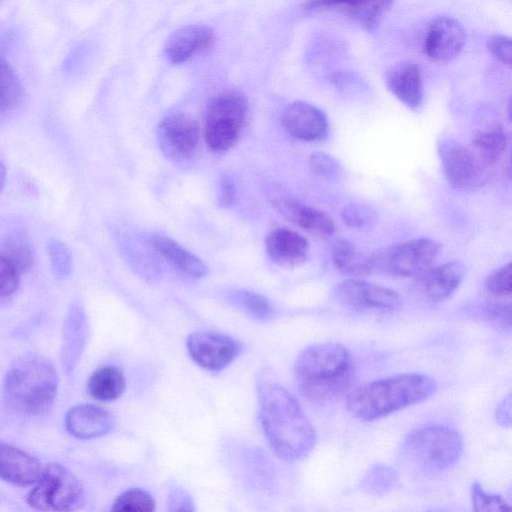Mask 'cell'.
<instances>
[{
	"mask_svg": "<svg viewBox=\"0 0 512 512\" xmlns=\"http://www.w3.org/2000/svg\"><path fill=\"white\" fill-rule=\"evenodd\" d=\"M281 123L288 134L302 141L321 140L329 130L326 115L319 108L303 101H295L286 106Z\"/></svg>",
	"mask_w": 512,
	"mask_h": 512,
	"instance_id": "9a60e30c",
	"label": "cell"
},
{
	"mask_svg": "<svg viewBox=\"0 0 512 512\" xmlns=\"http://www.w3.org/2000/svg\"><path fill=\"white\" fill-rule=\"evenodd\" d=\"M388 90L406 107L416 109L423 98L422 76L419 66L412 61H402L385 73Z\"/></svg>",
	"mask_w": 512,
	"mask_h": 512,
	"instance_id": "ac0fdd59",
	"label": "cell"
},
{
	"mask_svg": "<svg viewBox=\"0 0 512 512\" xmlns=\"http://www.w3.org/2000/svg\"><path fill=\"white\" fill-rule=\"evenodd\" d=\"M438 154L446 178L455 189L476 188L486 181L489 169L478 160L469 147L446 138L439 141Z\"/></svg>",
	"mask_w": 512,
	"mask_h": 512,
	"instance_id": "9c48e42d",
	"label": "cell"
},
{
	"mask_svg": "<svg viewBox=\"0 0 512 512\" xmlns=\"http://www.w3.org/2000/svg\"><path fill=\"white\" fill-rule=\"evenodd\" d=\"M436 389V381L427 374H397L353 389L347 395L346 408L360 421H373L425 401Z\"/></svg>",
	"mask_w": 512,
	"mask_h": 512,
	"instance_id": "3957f363",
	"label": "cell"
},
{
	"mask_svg": "<svg viewBox=\"0 0 512 512\" xmlns=\"http://www.w3.org/2000/svg\"><path fill=\"white\" fill-rule=\"evenodd\" d=\"M274 204L288 220L310 233L318 236L334 233L335 226L330 216L316 208L291 198H280Z\"/></svg>",
	"mask_w": 512,
	"mask_h": 512,
	"instance_id": "7402d4cb",
	"label": "cell"
},
{
	"mask_svg": "<svg viewBox=\"0 0 512 512\" xmlns=\"http://www.w3.org/2000/svg\"><path fill=\"white\" fill-rule=\"evenodd\" d=\"M66 430L78 439H93L104 436L113 426L112 415L105 409L80 404L70 408L64 418Z\"/></svg>",
	"mask_w": 512,
	"mask_h": 512,
	"instance_id": "e0dca14e",
	"label": "cell"
},
{
	"mask_svg": "<svg viewBox=\"0 0 512 512\" xmlns=\"http://www.w3.org/2000/svg\"><path fill=\"white\" fill-rule=\"evenodd\" d=\"M23 89L11 65L0 57V114L16 107L21 101Z\"/></svg>",
	"mask_w": 512,
	"mask_h": 512,
	"instance_id": "f1b7e54d",
	"label": "cell"
},
{
	"mask_svg": "<svg viewBox=\"0 0 512 512\" xmlns=\"http://www.w3.org/2000/svg\"><path fill=\"white\" fill-rule=\"evenodd\" d=\"M506 145V134L502 126L496 123L477 131L469 148L478 160L490 169L503 154Z\"/></svg>",
	"mask_w": 512,
	"mask_h": 512,
	"instance_id": "d4e9b609",
	"label": "cell"
},
{
	"mask_svg": "<svg viewBox=\"0 0 512 512\" xmlns=\"http://www.w3.org/2000/svg\"><path fill=\"white\" fill-rule=\"evenodd\" d=\"M169 510L189 511L194 510L190 496L183 489H173L168 496Z\"/></svg>",
	"mask_w": 512,
	"mask_h": 512,
	"instance_id": "ab89813d",
	"label": "cell"
},
{
	"mask_svg": "<svg viewBox=\"0 0 512 512\" xmlns=\"http://www.w3.org/2000/svg\"><path fill=\"white\" fill-rule=\"evenodd\" d=\"M58 384L57 371L49 360L27 357L8 370L3 384L5 401L19 414L39 415L53 404Z\"/></svg>",
	"mask_w": 512,
	"mask_h": 512,
	"instance_id": "277c9868",
	"label": "cell"
},
{
	"mask_svg": "<svg viewBox=\"0 0 512 512\" xmlns=\"http://www.w3.org/2000/svg\"><path fill=\"white\" fill-rule=\"evenodd\" d=\"M309 167L313 174L331 178L338 174L340 163L333 156L324 152H315L310 155Z\"/></svg>",
	"mask_w": 512,
	"mask_h": 512,
	"instance_id": "74e56055",
	"label": "cell"
},
{
	"mask_svg": "<svg viewBox=\"0 0 512 512\" xmlns=\"http://www.w3.org/2000/svg\"><path fill=\"white\" fill-rule=\"evenodd\" d=\"M86 338V320L79 304L71 305L67 312L62 337L61 361L66 373L73 370L82 352Z\"/></svg>",
	"mask_w": 512,
	"mask_h": 512,
	"instance_id": "603a6c76",
	"label": "cell"
},
{
	"mask_svg": "<svg viewBox=\"0 0 512 512\" xmlns=\"http://www.w3.org/2000/svg\"><path fill=\"white\" fill-rule=\"evenodd\" d=\"M397 479V472L392 467L374 464L360 481V489L370 495H384L394 488Z\"/></svg>",
	"mask_w": 512,
	"mask_h": 512,
	"instance_id": "f546056e",
	"label": "cell"
},
{
	"mask_svg": "<svg viewBox=\"0 0 512 512\" xmlns=\"http://www.w3.org/2000/svg\"><path fill=\"white\" fill-rule=\"evenodd\" d=\"M20 272L29 270L33 265V252L23 233L10 232L1 242L0 251Z\"/></svg>",
	"mask_w": 512,
	"mask_h": 512,
	"instance_id": "83f0119b",
	"label": "cell"
},
{
	"mask_svg": "<svg viewBox=\"0 0 512 512\" xmlns=\"http://www.w3.org/2000/svg\"><path fill=\"white\" fill-rule=\"evenodd\" d=\"M248 112V102L239 92L229 91L216 96L208 105L204 138L217 153L230 149L237 141Z\"/></svg>",
	"mask_w": 512,
	"mask_h": 512,
	"instance_id": "8992f818",
	"label": "cell"
},
{
	"mask_svg": "<svg viewBox=\"0 0 512 512\" xmlns=\"http://www.w3.org/2000/svg\"><path fill=\"white\" fill-rule=\"evenodd\" d=\"M154 249L179 272L192 278L206 275L207 268L197 256L166 236L154 235L150 239Z\"/></svg>",
	"mask_w": 512,
	"mask_h": 512,
	"instance_id": "cb8c5ba5",
	"label": "cell"
},
{
	"mask_svg": "<svg viewBox=\"0 0 512 512\" xmlns=\"http://www.w3.org/2000/svg\"><path fill=\"white\" fill-rule=\"evenodd\" d=\"M342 221L351 229L369 230L378 223V214L371 206L360 203H352L341 211Z\"/></svg>",
	"mask_w": 512,
	"mask_h": 512,
	"instance_id": "4dcf8cb0",
	"label": "cell"
},
{
	"mask_svg": "<svg viewBox=\"0 0 512 512\" xmlns=\"http://www.w3.org/2000/svg\"><path fill=\"white\" fill-rule=\"evenodd\" d=\"M214 41L213 31L200 24L186 25L170 35L165 44V54L173 64H182L195 54L208 49Z\"/></svg>",
	"mask_w": 512,
	"mask_h": 512,
	"instance_id": "2e32d148",
	"label": "cell"
},
{
	"mask_svg": "<svg viewBox=\"0 0 512 512\" xmlns=\"http://www.w3.org/2000/svg\"><path fill=\"white\" fill-rule=\"evenodd\" d=\"M187 349L198 366L216 372L226 368L239 356L242 344L228 335L200 330L189 334Z\"/></svg>",
	"mask_w": 512,
	"mask_h": 512,
	"instance_id": "30bf717a",
	"label": "cell"
},
{
	"mask_svg": "<svg viewBox=\"0 0 512 512\" xmlns=\"http://www.w3.org/2000/svg\"><path fill=\"white\" fill-rule=\"evenodd\" d=\"M336 300L357 310L393 311L400 307L401 297L392 289L361 279H347L334 289Z\"/></svg>",
	"mask_w": 512,
	"mask_h": 512,
	"instance_id": "8fae6325",
	"label": "cell"
},
{
	"mask_svg": "<svg viewBox=\"0 0 512 512\" xmlns=\"http://www.w3.org/2000/svg\"><path fill=\"white\" fill-rule=\"evenodd\" d=\"M20 272L0 252V298L13 294L20 283Z\"/></svg>",
	"mask_w": 512,
	"mask_h": 512,
	"instance_id": "8d00e7d4",
	"label": "cell"
},
{
	"mask_svg": "<svg viewBox=\"0 0 512 512\" xmlns=\"http://www.w3.org/2000/svg\"><path fill=\"white\" fill-rule=\"evenodd\" d=\"M496 421L504 426L510 427L511 425V396L508 394L502 402L498 405L495 411Z\"/></svg>",
	"mask_w": 512,
	"mask_h": 512,
	"instance_id": "b9f144b4",
	"label": "cell"
},
{
	"mask_svg": "<svg viewBox=\"0 0 512 512\" xmlns=\"http://www.w3.org/2000/svg\"><path fill=\"white\" fill-rule=\"evenodd\" d=\"M232 299L238 307L257 320H267L272 316V305L260 294L242 290L235 292Z\"/></svg>",
	"mask_w": 512,
	"mask_h": 512,
	"instance_id": "1f68e13d",
	"label": "cell"
},
{
	"mask_svg": "<svg viewBox=\"0 0 512 512\" xmlns=\"http://www.w3.org/2000/svg\"><path fill=\"white\" fill-rule=\"evenodd\" d=\"M471 500L475 511H510L511 507L504 497L487 492L479 482L471 486Z\"/></svg>",
	"mask_w": 512,
	"mask_h": 512,
	"instance_id": "836d02e7",
	"label": "cell"
},
{
	"mask_svg": "<svg viewBox=\"0 0 512 512\" xmlns=\"http://www.w3.org/2000/svg\"><path fill=\"white\" fill-rule=\"evenodd\" d=\"M393 0H308L307 9H329L348 14L366 28L374 27Z\"/></svg>",
	"mask_w": 512,
	"mask_h": 512,
	"instance_id": "ffe728a7",
	"label": "cell"
},
{
	"mask_svg": "<svg viewBox=\"0 0 512 512\" xmlns=\"http://www.w3.org/2000/svg\"><path fill=\"white\" fill-rule=\"evenodd\" d=\"M463 452L458 430L443 424H425L410 431L400 447L403 461L423 475H435L453 467Z\"/></svg>",
	"mask_w": 512,
	"mask_h": 512,
	"instance_id": "5b68a950",
	"label": "cell"
},
{
	"mask_svg": "<svg viewBox=\"0 0 512 512\" xmlns=\"http://www.w3.org/2000/svg\"><path fill=\"white\" fill-rule=\"evenodd\" d=\"M465 276V266L459 261H449L430 267L414 284V293L428 302L449 298L460 286Z\"/></svg>",
	"mask_w": 512,
	"mask_h": 512,
	"instance_id": "5bb4252c",
	"label": "cell"
},
{
	"mask_svg": "<svg viewBox=\"0 0 512 512\" xmlns=\"http://www.w3.org/2000/svg\"><path fill=\"white\" fill-rule=\"evenodd\" d=\"M6 179V168L4 164L0 161V192L3 189Z\"/></svg>",
	"mask_w": 512,
	"mask_h": 512,
	"instance_id": "7bdbcfd3",
	"label": "cell"
},
{
	"mask_svg": "<svg viewBox=\"0 0 512 512\" xmlns=\"http://www.w3.org/2000/svg\"><path fill=\"white\" fill-rule=\"evenodd\" d=\"M125 378L114 366H102L89 377L87 391L89 395L102 402L118 399L125 390Z\"/></svg>",
	"mask_w": 512,
	"mask_h": 512,
	"instance_id": "484cf974",
	"label": "cell"
},
{
	"mask_svg": "<svg viewBox=\"0 0 512 512\" xmlns=\"http://www.w3.org/2000/svg\"><path fill=\"white\" fill-rule=\"evenodd\" d=\"M84 499L80 480L66 467L49 464L27 496L28 505L41 511H72Z\"/></svg>",
	"mask_w": 512,
	"mask_h": 512,
	"instance_id": "52a82bcc",
	"label": "cell"
},
{
	"mask_svg": "<svg viewBox=\"0 0 512 512\" xmlns=\"http://www.w3.org/2000/svg\"><path fill=\"white\" fill-rule=\"evenodd\" d=\"M355 374L349 350L336 342L306 347L294 363V376L301 395L314 404H325L349 390Z\"/></svg>",
	"mask_w": 512,
	"mask_h": 512,
	"instance_id": "7a4b0ae2",
	"label": "cell"
},
{
	"mask_svg": "<svg viewBox=\"0 0 512 512\" xmlns=\"http://www.w3.org/2000/svg\"><path fill=\"white\" fill-rule=\"evenodd\" d=\"M257 391L261 426L274 453L287 462L306 458L317 437L297 399L281 384L264 378Z\"/></svg>",
	"mask_w": 512,
	"mask_h": 512,
	"instance_id": "6da1fadb",
	"label": "cell"
},
{
	"mask_svg": "<svg viewBox=\"0 0 512 512\" xmlns=\"http://www.w3.org/2000/svg\"><path fill=\"white\" fill-rule=\"evenodd\" d=\"M484 287L489 297L510 298L512 290L511 263L494 270L486 278Z\"/></svg>",
	"mask_w": 512,
	"mask_h": 512,
	"instance_id": "d590c367",
	"label": "cell"
},
{
	"mask_svg": "<svg viewBox=\"0 0 512 512\" xmlns=\"http://www.w3.org/2000/svg\"><path fill=\"white\" fill-rule=\"evenodd\" d=\"M199 125L186 114H173L164 118L157 131L162 152L172 160L189 158L199 142Z\"/></svg>",
	"mask_w": 512,
	"mask_h": 512,
	"instance_id": "7c38bea8",
	"label": "cell"
},
{
	"mask_svg": "<svg viewBox=\"0 0 512 512\" xmlns=\"http://www.w3.org/2000/svg\"><path fill=\"white\" fill-rule=\"evenodd\" d=\"M487 49L495 60L510 66L512 51L510 37L501 34L491 36L487 41Z\"/></svg>",
	"mask_w": 512,
	"mask_h": 512,
	"instance_id": "f35d334b",
	"label": "cell"
},
{
	"mask_svg": "<svg viewBox=\"0 0 512 512\" xmlns=\"http://www.w3.org/2000/svg\"><path fill=\"white\" fill-rule=\"evenodd\" d=\"M235 199V186L232 180L223 175L219 182L218 202L222 207L230 206Z\"/></svg>",
	"mask_w": 512,
	"mask_h": 512,
	"instance_id": "60d3db41",
	"label": "cell"
},
{
	"mask_svg": "<svg viewBox=\"0 0 512 512\" xmlns=\"http://www.w3.org/2000/svg\"><path fill=\"white\" fill-rule=\"evenodd\" d=\"M466 43V32L454 18L439 16L434 18L424 40L426 55L435 61H450L458 56Z\"/></svg>",
	"mask_w": 512,
	"mask_h": 512,
	"instance_id": "4fadbf2b",
	"label": "cell"
},
{
	"mask_svg": "<svg viewBox=\"0 0 512 512\" xmlns=\"http://www.w3.org/2000/svg\"><path fill=\"white\" fill-rule=\"evenodd\" d=\"M440 252L430 238H418L390 246L371 256L373 268L393 277H418L429 269Z\"/></svg>",
	"mask_w": 512,
	"mask_h": 512,
	"instance_id": "ba28073f",
	"label": "cell"
},
{
	"mask_svg": "<svg viewBox=\"0 0 512 512\" xmlns=\"http://www.w3.org/2000/svg\"><path fill=\"white\" fill-rule=\"evenodd\" d=\"M48 255L53 274L59 279L68 277L72 269V256L68 247L59 240H51Z\"/></svg>",
	"mask_w": 512,
	"mask_h": 512,
	"instance_id": "e575fe53",
	"label": "cell"
},
{
	"mask_svg": "<svg viewBox=\"0 0 512 512\" xmlns=\"http://www.w3.org/2000/svg\"><path fill=\"white\" fill-rule=\"evenodd\" d=\"M268 255L280 265L293 266L306 260L309 254V243L299 233L287 229L272 230L265 241Z\"/></svg>",
	"mask_w": 512,
	"mask_h": 512,
	"instance_id": "44dd1931",
	"label": "cell"
},
{
	"mask_svg": "<svg viewBox=\"0 0 512 512\" xmlns=\"http://www.w3.org/2000/svg\"><path fill=\"white\" fill-rule=\"evenodd\" d=\"M43 468L22 449L0 442V479L18 486L35 484Z\"/></svg>",
	"mask_w": 512,
	"mask_h": 512,
	"instance_id": "d6986e66",
	"label": "cell"
},
{
	"mask_svg": "<svg viewBox=\"0 0 512 512\" xmlns=\"http://www.w3.org/2000/svg\"><path fill=\"white\" fill-rule=\"evenodd\" d=\"M334 266L349 276H366L373 270L371 257H368L347 240H337L331 249Z\"/></svg>",
	"mask_w": 512,
	"mask_h": 512,
	"instance_id": "4316f807",
	"label": "cell"
},
{
	"mask_svg": "<svg viewBox=\"0 0 512 512\" xmlns=\"http://www.w3.org/2000/svg\"><path fill=\"white\" fill-rule=\"evenodd\" d=\"M111 510L117 512L154 511L155 501L147 491L130 488L115 499Z\"/></svg>",
	"mask_w": 512,
	"mask_h": 512,
	"instance_id": "d6a6232c",
	"label": "cell"
}]
</instances>
